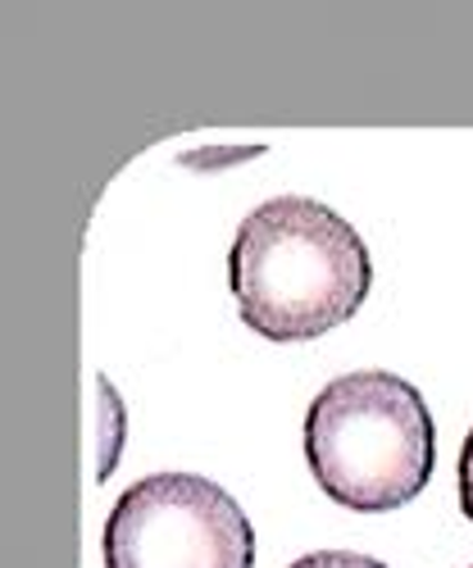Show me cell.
Returning <instances> with one entry per match:
<instances>
[{"label":"cell","mask_w":473,"mask_h":568,"mask_svg":"<svg viewBox=\"0 0 473 568\" xmlns=\"http://www.w3.org/2000/svg\"><path fill=\"white\" fill-rule=\"evenodd\" d=\"M228 282L251 333L292 346L342 327L373 287L364 236L323 201L278 196L232 236Z\"/></svg>","instance_id":"obj_1"},{"label":"cell","mask_w":473,"mask_h":568,"mask_svg":"<svg viewBox=\"0 0 473 568\" xmlns=\"http://www.w3.org/2000/svg\"><path fill=\"white\" fill-rule=\"evenodd\" d=\"M305 459L328 500L355 514L401 509L433 478V414L396 373H346L310 400Z\"/></svg>","instance_id":"obj_2"},{"label":"cell","mask_w":473,"mask_h":568,"mask_svg":"<svg viewBox=\"0 0 473 568\" xmlns=\"http://www.w3.org/2000/svg\"><path fill=\"white\" fill-rule=\"evenodd\" d=\"M255 532L201 473H151L105 518V568H251Z\"/></svg>","instance_id":"obj_3"},{"label":"cell","mask_w":473,"mask_h":568,"mask_svg":"<svg viewBox=\"0 0 473 568\" xmlns=\"http://www.w3.org/2000/svg\"><path fill=\"white\" fill-rule=\"evenodd\" d=\"M97 392H101V468H97V478H110L114 473V459H119V437H123V400H119V392L110 387V377H101L97 383Z\"/></svg>","instance_id":"obj_4"},{"label":"cell","mask_w":473,"mask_h":568,"mask_svg":"<svg viewBox=\"0 0 473 568\" xmlns=\"http://www.w3.org/2000/svg\"><path fill=\"white\" fill-rule=\"evenodd\" d=\"M288 568H388V564L369 559V555H355V550H314V555H301Z\"/></svg>","instance_id":"obj_5"},{"label":"cell","mask_w":473,"mask_h":568,"mask_svg":"<svg viewBox=\"0 0 473 568\" xmlns=\"http://www.w3.org/2000/svg\"><path fill=\"white\" fill-rule=\"evenodd\" d=\"M460 509L473 524V433L464 437V450H460Z\"/></svg>","instance_id":"obj_6"},{"label":"cell","mask_w":473,"mask_h":568,"mask_svg":"<svg viewBox=\"0 0 473 568\" xmlns=\"http://www.w3.org/2000/svg\"><path fill=\"white\" fill-rule=\"evenodd\" d=\"M469 568H473V564H469Z\"/></svg>","instance_id":"obj_7"}]
</instances>
